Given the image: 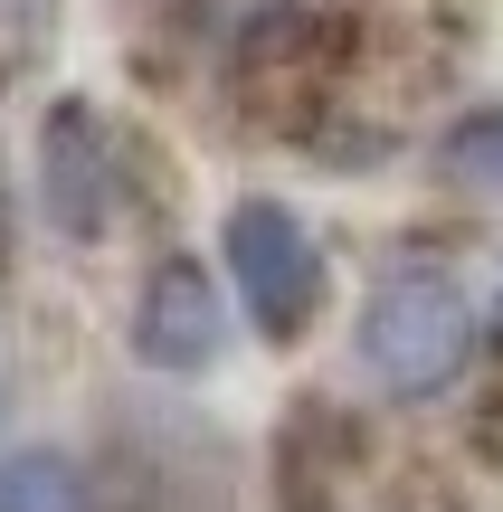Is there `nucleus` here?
<instances>
[{"label":"nucleus","mask_w":503,"mask_h":512,"mask_svg":"<svg viewBox=\"0 0 503 512\" xmlns=\"http://www.w3.org/2000/svg\"><path fill=\"white\" fill-rule=\"evenodd\" d=\"M0 512H95V484L67 446H10L0 456Z\"/></svg>","instance_id":"39448f33"},{"label":"nucleus","mask_w":503,"mask_h":512,"mask_svg":"<svg viewBox=\"0 0 503 512\" xmlns=\"http://www.w3.org/2000/svg\"><path fill=\"white\" fill-rule=\"evenodd\" d=\"M494 323H503V285H494Z\"/></svg>","instance_id":"0eeeda50"},{"label":"nucleus","mask_w":503,"mask_h":512,"mask_svg":"<svg viewBox=\"0 0 503 512\" xmlns=\"http://www.w3.org/2000/svg\"><path fill=\"white\" fill-rule=\"evenodd\" d=\"M361 370L390 399H437L475 361V294L447 266H390L361 294Z\"/></svg>","instance_id":"f257e3e1"},{"label":"nucleus","mask_w":503,"mask_h":512,"mask_svg":"<svg viewBox=\"0 0 503 512\" xmlns=\"http://www.w3.org/2000/svg\"><path fill=\"white\" fill-rule=\"evenodd\" d=\"M124 332H133V361L143 370H171V380L219 370V351H228V275L200 266V256H162L143 275V294H133Z\"/></svg>","instance_id":"20e7f679"},{"label":"nucleus","mask_w":503,"mask_h":512,"mask_svg":"<svg viewBox=\"0 0 503 512\" xmlns=\"http://www.w3.org/2000/svg\"><path fill=\"white\" fill-rule=\"evenodd\" d=\"M38 209H48L57 238L95 247L114 228V209H124V152H114L105 114L86 105V95H57L48 114H38Z\"/></svg>","instance_id":"7ed1b4c3"},{"label":"nucleus","mask_w":503,"mask_h":512,"mask_svg":"<svg viewBox=\"0 0 503 512\" xmlns=\"http://www.w3.org/2000/svg\"><path fill=\"white\" fill-rule=\"evenodd\" d=\"M219 275L238 294V313L266 332V342H304L333 294V266H323V238L295 219L285 200H238L219 219Z\"/></svg>","instance_id":"f03ea898"},{"label":"nucleus","mask_w":503,"mask_h":512,"mask_svg":"<svg viewBox=\"0 0 503 512\" xmlns=\"http://www.w3.org/2000/svg\"><path fill=\"white\" fill-rule=\"evenodd\" d=\"M437 181L466 200H503V105H475L466 124H447L437 143Z\"/></svg>","instance_id":"423d86ee"}]
</instances>
